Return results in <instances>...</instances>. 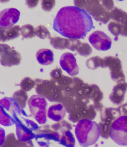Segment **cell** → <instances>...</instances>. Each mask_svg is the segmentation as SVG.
<instances>
[{
    "label": "cell",
    "instance_id": "23",
    "mask_svg": "<svg viewBox=\"0 0 127 147\" xmlns=\"http://www.w3.org/2000/svg\"><path fill=\"white\" fill-rule=\"evenodd\" d=\"M35 82L29 77L24 78L21 81L20 86L21 89L26 92L30 90L35 86Z\"/></svg>",
    "mask_w": 127,
    "mask_h": 147
},
{
    "label": "cell",
    "instance_id": "14",
    "mask_svg": "<svg viewBox=\"0 0 127 147\" xmlns=\"http://www.w3.org/2000/svg\"><path fill=\"white\" fill-rule=\"evenodd\" d=\"M59 63L62 68L69 75L74 76L79 73V69L74 55L70 52L63 54L60 57Z\"/></svg>",
    "mask_w": 127,
    "mask_h": 147
},
{
    "label": "cell",
    "instance_id": "26",
    "mask_svg": "<svg viewBox=\"0 0 127 147\" xmlns=\"http://www.w3.org/2000/svg\"><path fill=\"white\" fill-rule=\"evenodd\" d=\"M26 1L28 7L31 8L36 6L38 3V0H27Z\"/></svg>",
    "mask_w": 127,
    "mask_h": 147
},
{
    "label": "cell",
    "instance_id": "12",
    "mask_svg": "<svg viewBox=\"0 0 127 147\" xmlns=\"http://www.w3.org/2000/svg\"><path fill=\"white\" fill-rule=\"evenodd\" d=\"M88 40L93 47L97 50L105 51L109 49L112 45L110 38L103 32L96 31L89 36Z\"/></svg>",
    "mask_w": 127,
    "mask_h": 147
},
{
    "label": "cell",
    "instance_id": "1",
    "mask_svg": "<svg viewBox=\"0 0 127 147\" xmlns=\"http://www.w3.org/2000/svg\"><path fill=\"white\" fill-rule=\"evenodd\" d=\"M53 27L63 36L73 39L84 38L95 28L89 15L84 9L73 6L59 10L54 20Z\"/></svg>",
    "mask_w": 127,
    "mask_h": 147
},
{
    "label": "cell",
    "instance_id": "25",
    "mask_svg": "<svg viewBox=\"0 0 127 147\" xmlns=\"http://www.w3.org/2000/svg\"><path fill=\"white\" fill-rule=\"evenodd\" d=\"M55 4L54 0H43L41 3V8L44 11H49L53 8Z\"/></svg>",
    "mask_w": 127,
    "mask_h": 147
},
{
    "label": "cell",
    "instance_id": "8",
    "mask_svg": "<svg viewBox=\"0 0 127 147\" xmlns=\"http://www.w3.org/2000/svg\"><path fill=\"white\" fill-rule=\"evenodd\" d=\"M95 9L92 8L89 10L95 19L104 24H106L110 20L111 12L114 7L112 0L95 1Z\"/></svg>",
    "mask_w": 127,
    "mask_h": 147
},
{
    "label": "cell",
    "instance_id": "7",
    "mask_svg": "<svg viewBox=\"0 0 127 147\" xmlns=\"http://www.w3.org/2000/svg\"><path fill=\"white\" fill-rule=\"evenodd\" d=\"M109 135L117 144L127 146V115L121 116L113 121L110 127Z\"/></svg>",
    "mask_w": 127,
    "mask_h": 147
},
{
    "label": "cell",
    "instance_id": "18",
    "mask_svg": "<svg viewBox=\"0 0 127 147\" xmlns=\"http://www.w3.org/2000/svg\"><path fill=\"white\" fill-rule=\"evenodd\" d=\"M36 57L38 62L42 65L51 64L54 61L53 53L49 49L43 48L39 49L36 53Z\"/></svg>",
    "mask_w": 127,
    "mask_h": 147
},
{
    "label": "cell",
    "instance_id": "5",
    "mask_svg": "<svg viewBox=\"0 0 127 147\" xmlns=\"http://www.w3.org/2000/svg\"><path fill=\"white\" fill-rule=\"evenodd\" d=\"M110 22L108 28L115 37L120 35L127 37V13L121 9L114 7L110 15Z\"/></svg>",
    "mask_w": 127,
    "mask_h": 147
},
{
    "label": "cell",
    "instance_id": "2",
    "mask_svg": "<svg viewBox=\"0 0 127 147\" xmlns=\"http://www.w3.org/2000/svg\"><path fill=\"white\" fill-rule=\"evenodd\" d=\"M75 132L79 144L84 147L95 143L101 134L100 129L97 122L87 119L79 121L76 125Z\"/></svg>",
    "mask_w": 127,
    "mask_h": 147
},
{
    "label": "cell",
    "instance_id": "13",
    "mask_svg": "<svg viewBox=\"0 0 127 147\" xmlns=\"http://www.w3.org/2000/svg\"><path fill=\"white\" fill-rule=\"evenodd\" d=\"M20 13L17 9H5L0 13V29H5L13 26L19 20Z\"/></svg>",
    "mask_w": 127,
    "mask_h": 147
},
{
    "label": "cell",
    "instance_id": "16",
    "mask_svg": "<svg viewBox=\"0 0 127 147\" xmlns=\"http://www.w3.org/2000/svg\"><path fill=\"white\" fill-rule=\"evenodd\" d=\"M127 90V83L125 82L117 83L113 87L109 98L115 102H120L124 99L125 94Z\"/></svg>",
    "mask_w": 127,
    "mask_h": 147
},
{
    "label": "cell",
    "instance_id": "27",
    "mask_svg": "<svg viewBox=\"0 0 127 147\" xmlns=\"http://www.w3.org/2000/svg\"><path fill=\"white\" fill-rule=\"evenodd\" d=\"M5 137V132L4 129L1 127L0 128V145L3 143Z\"/></svg>",
    "mask_w": 127,
    "mask_h": 147
},
{
    "label": "cell",
    "instance_id": "6",
    "mask_svg": "<svg viewBox=\"0 0 127 147\" xmlns=\"http://www.w3.org/2000/svg\"><path fill=\"white\" fill-rule=\"evenodd\" d=\"M28 104L30 113L34 118L40 124L47 122V103L45 98L39 94H34L29 99Z\"/></svg>",
    "mask_w": 127,
    "mask_h": 147
},
{
    "label": "cell",
    "instance_id": "4",
    "mask_svg": "<svg viewBox=\"0 0 127 147\" xmlns=\"http://www.w3.org/2000/svg\"><path fill=\"white\" fill-rule=\"evenodd\" d=\"M50 43L55 49L62 50L67 48L72 51L76 50L80 55L86 56L91 53L92 50L90 45L83 43L76 39H67L59 37H51Z\"/></svg>",
    "mask_w": 127,
    "mask_h": 147
},
{
    "label": "cell",
    "instance_id": "11",
    "mask_svg": "<svg viewBox=\"0 0 127 147\" xmlns=\"http://www.w3.org/2000/svg\"><path fill=\"white\" fill-rule=\"evenodd\" d=\"M35 134L36 142L42 147H48L53 141L59 142L61 136L58 131L49 129L47 126L39 128Z\"/></svg>",
    "mask_w": 127,
    "mask_h": 147
},
{
    "label": "cell",
    "instance_id": "21",
    "mask_svg": "<svg viewBox=\"0 0 127 147\" xmlns=\"http://www.w3.org/2000/svg\"><path fill=\"white\" fill-rule=\"evenodd\" d=\"M16 121L1 106L0 107V123L5 126H9L15 124Z\"/></svg>",
    "mask_w": 127,
    "mask_h": 147
},
{
    "label": "cell",
    "instance_id": "17",
    "mask_svg": "<svg viewBox=\"0 0 127 147\" xmlns=\"http://www.w3.org/2000/svg\"><path fill=\"white\" fill-rule=\"evenodd\" d=\"M0 106L12 115L15 112L18 114H22L23 110L19 107L17 102L12 97H5L0 99Z\"/></svg>",
    "mask_w": 127,
    "mask_h": 147
},
{
    "label": "cell",
    "instance_id": "20",
    "mask_svg": "<svg viewBox=\"0 0 127 147\" xmlns=\"http://www.w3.org/2000/svg\"><path fill=\"white\" fill-rule=\"evenodd\" d=\"M59 144L67 147H74L75 144V140L74 136L69 130L63 131L61 136Z\"/></svg>",
    "mask_w": 127,
    "mask_h": 147
},
{
    "label": "cell",
    "instance_id": "22",
    "mask_svg": "<svg viewBox=\"0 0 127 147\" xmlns=\"http://www.w3.org/2000/svg\"><path fill=\"white\" fill-rule=\"evenodd\" d=\"M21 34L25 38H30L35 35V29L30 24H27L22 26L20 29Z\"/></svg>",
    "mask_w": 127,
    "mask_h": 147
},
{
    "label": "cell",
    "instance_id": "15",
    "mask_svg": "<svg viewBox=\"0 0 127 147\" xmlns=\"http://www.w3.org/2000/svg\"><path fill=\"white\" fill-rule=\"evenodd\" d=\"M66 114V111L61 104H53L49 108L47 113L48 117L50 119L58 122L63 119Z\"/></svg>",
    "mask_w": 127,
    "mask_h": 147
},
{
    "label": "cell",
    "instance_id": "3",
    "mask_svg": "<svg viewBox=\"0 0 127 147\" xmlns=\"http://www.w3.org/2000/svg\"><path fill=\"white\" fill-rule=\"evenodd\" d=\"M12 117L16 121V132L18 139L21 142L30 141L35 138L36 131L39 127L33 121L20 117L15 112Z\"/></svg>",
    "mask_w": 127,
    "mask_h": 147
},
{
    "label": "cell",
    "instance_id": "10",
    "mask_svg": "<svg viewBox=\"0 0 127 147\" xmlns=\"http://www.w3.org/2000/svg\"><path fill=\"white\" fill-rule=\"evenodd\" d=\"M103 59L104 68H109L111 79L117 83L125 82V76L120 60L117 57L111 56H106Z\"/></svg>",
    "mask_w": 127,
    "mask_h": 147
},
{
    "label": "cell",
    "instance_id": "9",
    "mask_svg": "<svg viewBox=\"0 0 127 147\" xmlns=\"http://www.w3.org/2000/svg\"><path fill=\"white\" fill-rule=\"evenodd\" d=\"M0 57L1 65L5 67L17 65L21 59L19 53L5 44H0Z\"/></svg>",
    "mask_w": 127,
    "mask_h": 147
},
{
    "label": "cell",
    "instance_id": "19",
    "mask_svg": "<svg viewBox=\"0 0 127 147\" xmlns=\"http://www.w3.org/2000/svg\"><path fill=\"white\" fill-rule=\"evenodd\" d=\"M20 28L19 25L13 26L9 28L0 29V41L3 42L14 39L20 35Z\"/></svg>",
    "mask_w": 127,
    "mask_h": 147
},
{
    "label": "cell",
    "instance_id": "24",
    "mask_svg": "<svg viewBox=\"0 0 127 147\" xmlns=\"http://www.w3.org/2000/svg\"><path fill=\"white\" fill-rule=\"evenodd\" d=\"M36 35L39 38L44 39H49L51 37L50 32L47 28L44 26L40 25L35 28Z\"/></svg>",
    "mask_w": 127,
    "mask_h": 147
}]
</instances>
